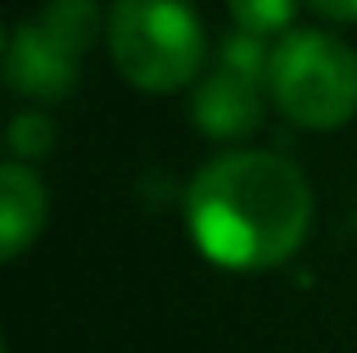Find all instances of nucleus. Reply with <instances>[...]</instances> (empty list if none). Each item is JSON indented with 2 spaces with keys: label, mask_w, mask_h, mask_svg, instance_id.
Masks as SVG:
<instances>
[{
  "label": "nucleus",
  "mask_w": 357,
  "mask_h": 353,
  "mask_svg": "<svg viewBox=\"0 0 357 353\" xmlns=\"http://www.w3.org/2000/svg\"><path fill=\"white\" fill-rule=\"evenodd\" d=\"M45 186L23 163L0 168V258H18L45 227Z\"/></svg>",
  "instance_id": "6"
},
{
  "label": "nucleus",
  "mask_w": 357,
  "mask_h": 353,
  "mask_svg": "<svg viewBox=\"0 0 357 353\" xmlns=\"http://www.w3.org/2000/svg\"><path fill=\"white\" fill-rule=\"evenodd\" d=\"M36 23H41V32L50 41H59L68 54L82 59L100 36V5L96 0H50Z\"/></svg>",
  "instance_id": "7"
},
{
  "label": "nucleus",
  "mask_w": 357,
  "mask_h": 353,
  "mask_svg": "<svg viewBox=\"0 0 357 353\" xmlns=\"http://www.w3.org/2000/svg\"><path fill=\"white\" fill-rule=\"evenodd\" d=\"M262 96H271V91L222 68V63H213V73L195 91L190 114L199 123V132L218 136V141H240V136H249L262 123Z\"/></svg>",
  "instance_id": "5"
},
{
  "label": "nucleus",
  "mask_w": 357,
  "mask_h": 353,
  "mask_svg": "<svg viewBox=\"0 0 357 353\" xmlns=\"http://www.w3.org/2000/svg\"><path fill=\"white\" fill-rule=\"evenodd\" d=\"M271 100L289 123L335 132L357 114V50L335 32H285L271 50Z\"/></svg>",
  "instance_id": "3"
},
{
  "label": "nucleus",
  "mask_w": 357,
  "mask_h": 353,
  "mask_svg": "<svg viewBox=\"0 0 357 353\" xmlns=\"http://www.w3.org/2000/svg\"><path fill=\"white\" fill-rule=\"evenodd\" d=\"M5 82L27 100H63L77 87V54L41 32V23H23L5 45Z\"/></svg>",
  "instance_id": "4"
},
{
  "label": "nucleus",
  "mask_w": 357,
  "mask_h": 353,
  "mask_svg": "<svg viewBox=\"0 0 357 353\" xmlns=\"http://www.w3.org/2000/svg\"><path fill=\"white\" fill-rule=\"evenodd\" d=\"M271 50L276 45H267V36H253V32H240L236 27V32H227L218 41V63L271 91Z\"/></svg>",
  "instance_id": "8"
},
{
  "label": "nucleus",
  "mask_w": 357,
  "mask_h": 353,
  "mask_svg": "<svg viewBox=\"0 0 357 353\" xmlns=\"http://www.w3.org/2000/svg\"><path fill=\"white\" fill-rule=\"evenodd\" d=\"M109 54L131 87L167 96L199 77L208 41H204V23L190 0H114Z\"/></svg>",
  "instance_id": "2"
},
{
  "label": "nucleus",
  "mask_w": 357,
  "mask_h": 353,
  "mask_svg": "<svg viewBox=\"0 0 357 353\" xmlns=\"http://www.w3.org/2000/svg\"><path fill=\"white\" fill-rule=\"evenodd\" d=\"M317 14H326L331 23H357V0H307Z\"/></svg>",
  "instance_id": "11"
},
{
  "label": "nucleus",
  "mask_w": 357,
  "mask_h": 353,
  "mask_svg": "<svg viewBox=\"0 0 357 353\" xmlns=\"http://www.w3.org/2000/svg\"><path fill=\"white\" fill-rule=\"evenodd\" d=\"M231 18H236L240 32L253 36H285V27L294 23L298 0H227Z\"/></svg>",
  "instance_id": "9"
},
{
  "label": "nucleus",
  "mask_w": 357,
  "mask_h": 353,
  "mask_svg": "<svg viewBox=\"0 0 357 353\" xmlns=\"http://www.w3.org/2000/svg\"><path fill=\"white\" fill-rule=\"evenodd\" d=\"M50 150H54V123L45 114L27 109V114H18L14 123H9V154H14L18 163L41 159V154H50Z\"/></svg>",
  "instance_id": "10"
},
{
  "label": "nucleus",
  "mask_w": 357,
  "mask_h": 353,
  "mask_svg": "<svg viewBox=\"0 0 357 353\" xmlns=\"http://www.w3.org/2000/svg\"><path fill=\"white\" fill-rule=\"evenodd\" d=\"M185 222L199 254L231 272L280 267L312 227V190L289 159L231 150L204 163L185 195Z\"/></svg>",
  "instance_id": "1"
}]
</instances>
